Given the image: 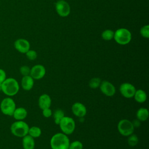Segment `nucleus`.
<instances>
[{
	"label": "nucleus",
	"mask_w": 149,
	"mask_h": 149,
	"mask_svg": "<svg viewBox=\"0 0 149 149\" xmlns=\"http://www.w3.org/2000/svg\"><path fill=\"white\" fill-rule=\"evenodd\" d=\"M34 79L30 75L23 76L21 80V86L25 91L31 90L34 86Z\"/></svg>",
	"instance_id": "obj_15"
},
{
	"label": "nucleus",
	"mask_w": 149,
	"mask_h": 149,
	"mask_svg": "<svg viewBox=\"0 0 149 149\" xmlns=\"http://www.w3.org/2000/svg\"><path fill=\"white\" fill-rule=\"evenodd\" d=\"M52 115L55 123L56 125H59L61 120L65 116V113L62 109H58L54 111V113H52Z\"/></svg>",
	"instance_id": "obj_21"
},
{
	"label": "nucleus",
	"mask_w": 149,
	"mask_h": 149,
	"mask_svg": "<svg viewBox=\"0 0 149 149\" xmlns=\"http://www.w3.org/2000/svg\"><path fill=\"white\" fill-rule=\"evenodd\" d=\"M69 144V137L63 133L55 134L50 140V146L52 149H68Z\"/></svg>",
	"instance_id": "obj_2"
},
{
	"label": "nucleus",
	"mask_w": 149,
	"mask_h": 149,
	"mask_svg": "<svg viewBox=\"0 0 149 149\" xmlns=\"http://www.w3.org/2000/svg\"><path fill=\"white\" fill-rule=\"evenodd\" d=\"M42 115L45 118H49L52 115V112L50 109V108L42 109Z\"/></svg>",
	"instance_id": "obj_29"
},
{
	"label": "nucleus",
	"mask_w": 149,
	"mask_h": 149,
	"mask_svg": "<svg viewBox=\"0 0 149 149\" xmlns=\"http://www.w3.org/2000/svg\"><path fill=\"white\" fill-rule=\"evenodd\" d=\"M29 126L24 120H16L10 125L11 133L17 137H23L28 134Z\"/></svg>",
	"instance_id": "obj_3"
},
{
	"label": "nucleus",
	"mask_w": 149,
	"mask_h": 149,
	"mask_svg": "<svg viewBox=\"0 0 149 149\" xmlns=\"http://www.w3.org/2000/svg\"><path fill=\"white\" fill-rule=\"evenodd\" d=\"M118 130L119 133L122 136H129L133 133L134 127L130 120L126 119H123L118 122Z\"/></svg>",
	"instance_id": "obj_7"
},
{
	"label": "nucleus",
	"mask_w": 149,
	"mask_h": 149,
	"mask_svg": "<svg viewBox=\"0 0 149 149\" xmlns=\"http://www.w3.org/2000/svg\"><path fill=\"white\" fill-rule=\"evenodd\" d=\"M149 116L148 110L146 108H140L136 112V117L140 121H146Z\"/></svg>",
	"instance_id": "obj_19"
},
{
	"label": "nucleus",
	"mask_w": 149,
	"mask_h": 149,
	"mask_svg": "<svg viewBox=\"0 0 149 149\" xmlns=\"http://www.w3.org/2000/svg\"><path fill=\"white\" fill-rule=\"evenodd\" d=\"M51 102L52 101L50 96L47 94H43L40 96L38 101V104L40 109H44L45 108H50Z\"/></svg>",
	"instance_id": "obj_14"
},
{
	"label": "nucleus",
	"mask_w": 149,
	"mask_h": 149,
	"mask_svg": "<svg viewBox=\"0 0 149 149\" xmlns=\"http://www.w3.org/2000/svg\"><path fill=\"white\" fill-rule=\"evenodd\" d=\"M46 73L45 67L41 65H36L30 69V75L34 80H39L44 77Z\"/></svg>",
	"instance_id": "obj_11"
},
{
	"label": "nucleus",
	"mask_w": 149,
	"mask_h": 149,
	"mask_svg": "<svg viewBox=\"0 0 149 149\" xmlns=\"http://www.w3.org/2000/svg\"><path fill=\"white\" fill-rule=\"evenodd\" d=\"M6 78V73L5 71L0 68V83L2 84Z\"/></svg>",
	"instance_id": "obj_30"
},
{
	"label": "nucleus",
	"mask_w": 149,
	"mask_h": 149,
	"mask_svg": "<svg viewBox=\"0 0 149 149\" xmlns=\"http://www.w3.org/2000/svg\"><path fill=\"white\" fill-rule=\"evenodd\" d=\"M20 86L18 81L13 77L6 78L1 84V91L8 97H13L17 94Z\"/></svg>",
	"instance_id": "obj_1"
},
{
	"label": "nucleus",
	"mask_w": 149,
	"mask_h": 149,
	"mask_svg": "<svg viewBox=\"0 0 149 149\" xmlns=\"http://www.w3.org/2000/svg\"><path fill=\"white\" fill-rule=\"evenodd\" d=\"M99 87L101 91L107 97H112L115 94L116 89L114 85L108 81H101Z\"/></svg>",
	"instance_id": "obj_10"
},
{
	"label": "nucleus",
	"mask_w": 149,
	"mask_h": 149,
	"mask_svg": "<svg viewBox=\"0 0 149 149\" xmlns=\"http://www.w3.org/2000/svg\"><path fill=\"white\" fill-rule=\"evenodd\" d=\"M62 133L68 135L73 133L75 129L76 124L74 119L69 116H65L58 125Z\"/></svg>",
	"instance_id": "obj_5"
},
{
	"label": "nucleus",
	"mask_w": 149,
	"mask_h": 149,
	"mask_svg": "<svg viewBox=\"0 0 149 149\" xmlns=\"http://www.w3.org/2000/svg\"><path fill=\"white\" fill-rule=\"evenodd\" d=\"M72 111L77 117L83 118L87 113V109L85 105L79 102L74 103L72 106Z\"/></svg>",
	"instance_id": "obj_13"
},
{
	"label": "nucleus",
	"mask_w": 149,
	"mask_h": 149,
	"mask_svg": "<svg viewBox=\"0 0 149 149\" xmlns=\"http://www.w3.org/2000/svg\"><path fill=\"white\" fill-rule=\"evenodd\" d=\"M135 101L139 103H143L147 100V94L145 91L142 89L136 90L133 96Z\"/></svg>",
	"instance_id": "obj_18"
},
{
	"label": "nucleus",
	"mask_w": 149,
	"mask_h": 149,
	"mask_svg": "<svg viewBox=\"0 0 149 149\" xmlns=\"http://www.w3.org/2000/svg\"><path fill=\"white\" fill-rule=\"evenodd\" d=\"M114 32L111 30H106L104 31L102 33V38L107 41L111 40L113 38Z\"/></svg>",
	"instance_id": "obj_24"
},
{
	"label": "nucleus",
	"mask_w": 149,
	"mask_h": 149,
	"mask_svg": "<svg viewBox=\"0 0 149 149\" xmlns=\"http://www.w3.org/2000/svg\"><path fill=\"white\" fill-rule=\"evenodd\" d=\"M0 91H1V83H0Z\"/></svg>",
	"instance_id": "obj_32"
},
{
	"label": "nucleus",
	"mask_w": 149,
	"mask_h": 149,
	"mask_svg": "<svg viewBox=\"0 0 149 149\" xmlns=\"http://www.w3.org/2000/svg\"><path fill=\"white\" fill-rule=\"evenodd\" d=\"M27 116V111L23 107L16 108L12 116L16 120H23Z\"/></svg>",
	"instance_id": "obj_16"
},
{
	"label": "nucleus",
	"mask_w": 149,
	"mask_h": 149,
	"mask_svg": "<svg viewBox=\"0 0 149 149\" xmlns=\"http://www.w3.org/2000/svg\"><path fill=\"white\" fill-rule=\"evenodd\" d=\"M83 145L79 140H75L70 143L68 149H83Z\"/></svg>",
	"instance_id": "obj_25"
},
{
	"label": "nucleus",
	"mask_w": 149,
	"mask_h": 149,
	"mask_svg": "<svg viewBox=\"0 0 149 149\" xmlns=\"http://www.w3.org/2000/svg\"><path fill=\"white\" fill-rule=\"evenodd\" d=\"M101 80L99 77H93L92 78L88 83V86L91 88H97L100 87Z\"/></svg>",
	"instance_id": "obj_22"
},
{
	"label": "nucleus",
	"mask_w": 149,
	"mask_h": 149,
	"mask_svg": "<svg viewBox=\"0 0 149 149\" xmlns=\"http://www.w3.org/2000/svg\"><path fill=\"white\" fill-rule=\"evenodd\" d=\"M55 8L58 14L62 17L68 16L70 12L69 5L65 1L60 0L55 4Z\"/></svg>",
	"instance_id": "obj_9"
},
{
	"label": "nucleus",
	"mask_w": 149,
	"mask_h": 149,
	"mask_svg": "<svg viewBox=\"0 0 149 149\" xmlns=\"http://www.w3.org/2000/svg\"><path fill=\"white\" fill-rule=\"evenodd\" d=\"M30 43L25 39L19 38L16 40L14 42L15 48L19 52L26 54L30 49Z\"/></svg>",
	"instance_id": "obj_12"
},
{
	"label": "nucleus",
	"mask_w": 149,
	"mask_h": 149,
	"mask_svg": "<svg viewBox=\"0 0 149 149\" xmlns=\"http://www.w3.org/2000/svg\"><path fill=\"white\" fill-rule=\"evenodd\" d=\"M141 35L145 38H148L149 37V26L146 25L141 27L140 30Z\"/></svg>",
	"instance_id": "obj_28"
},
{
	"label": "nucleus",
	"mask_w": 149,
	"mask_h": 149,
	"mask_svg": "<svg viewBox=\"0 0 149 149\" xmlns=\"http://www.w3.org/2000/svg\"><path fill=\"white\" fill-rule=\"evenodd\" d=\"M132 123H133V126H134V127H138V126H139L140 125V121L137 119L136 120H134L132 122Z\"/></svg>",
	"instance_id": "obj_31"
},
{
	"label": "nucleus",
	"mask_w": 149,
	"mask_h": 149,
	"mask_svg": "<svg viewBox=\"0 0 149 149\" xmlns=\"http://www.w3.org/2000/svg\"><path fill=\"white\" fill-rule=\"evenodd\" d=\"M22 147L23 149H34L35 147L34 139L29 134L23 137Z\"/></svg>",
	"instance_id": "obj_17"
},
{
	"label": "nucleus",
	"mask_w": 149,
	"mask_h": 149,
	"mask_svg": "<svg viewBox=\"0 0 149 149\" xmlns=\"http://www.w3.org/2000/svg\"><path fill=\"white\" fill-rule=\"evenodd\" d=\"M41 129L38 126H34L31 127H29L28 134L33 137L34 139L39 137L41 135Z\"/></svg>",
	"instance_id": "obj_20"
},
{
	"label": "nucleus",
	"mask_w": 149,
	"mask_h": 149,
	"mask_svg": "<svg viewBox=\"0 0 149 149\" xmlns=\"http://www.w3.org/2000/svg\"><path fill=\"white\" fill-rule=\"evenodd\" d=\"M19 71H20V74H21L23 76L30 75V68L28 66L23 65V66H22L20 68Z\"/></svg>",
	"instance_id": "obj_27"
},
{
	"label": "nucleus",
	"mask_w": 149,
	"mask_h": 149,
	"mask_svg": "<svg viewBox=\"0 0 149 149\" xmlns=\"http://www.w3.org/2000/svg\"><path fill=\"white\" fill-rule=\"evenodd\" d=\"M16 108V103L10 97L4 98L0 104V109L1 112L6 116H12Z\"/></svg>",
	"instance_id": "obj_4"
},
{
	"label": "nucleus",
	"mask_w": 149,
	"mask_h": 149,
	"mask_svg": "<svg viewBox=\"0 0 149 149\" xmlns=\"http://www.w3.org/2000/svg\"><path fill=\"white\" fill-rule=\"evenodd\" d=\"M139 142V138L137 135L132 134L128 136L127 143L130 147H134Z\"/></svg>",
	"instance_id": "obj_23"
},
{
	"label": "nucleus",
	"mask_w": 149,
	"mask_h": 149,
	"mask_svg": "<svg viewBox=\"0 0 149 149\" xmlns=\"http://www.w3.org/2000/svg\"><path fill=\"white\" fill-rule=\"evenodd\" d=\"M26 57L30 61L35 60L37 57V54L34 50L29 49L26 53Z\"/></svg>",
	"instance_id": "obj_26"
},
{
	"label": "nucleus",
	"mask_w": 149,
	"mask_h": 149,
	"mask_svg": "<svg viewBox=\"0 0 149 149\" xmlns=\"http://www.w3.org/2000/svg\"><path fill=\"white\" fill-rule=\"evenodd\" d=\"M113 38L115 41L120 45H126L128 44L132 38L130 32L124 28L118 29L115 33Z\"/></svg>",
	"instance_id": "obj_6"
},
{
	"label": "nucleus",
	"mask_w": 149,
	"mask_h": 149,
	"mask_svg": "<svg viewBox=\"0 0 149 149\" xmlns=\"http://www.w3.org/2000/svg\"><path fill=\"white\" fill-rule=\"evenodd\" d=\"M136 91L135 87L131 83H123L119 87V91L122 95L126 98L133 97Z\"/></svg>",
	"instance_id": "obj_8"
}]
</instances>
